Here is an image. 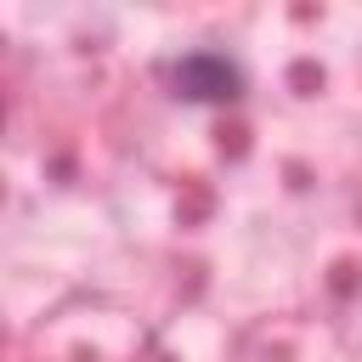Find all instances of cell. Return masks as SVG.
<instances>
[{
  "instance_id": "cell-1",
  "label": "cell",
  "mask_w": 362,
  "mask_h": 362,
  "mask_svg": "<svg viewBox=\"0 0 362 362\" xmlns=\"http://www.w3.org/2000/svg\"><path fill=\"white\" fill-rule=\"evenodd\" d=\"M170 79H175V90L187 102H232L243 90V68L226 51H187Z\"/></svg>"
}]
</instances>
